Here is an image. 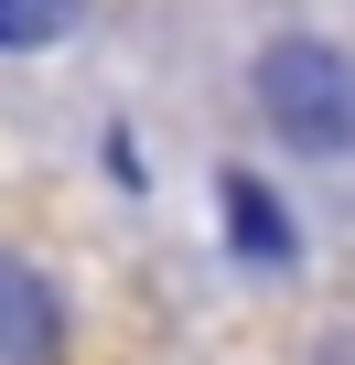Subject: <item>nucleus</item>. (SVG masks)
<instances>
[{
	"mask_svg": "<svg viewBox=\"0 0 355 365\" xmlns=\"http://www.w3.org/2000/svg\"><path fill=\"white\" fill-rule=\"evenodd\" d=\"M259 86H269V108H280L291 140H355V76H344V54L291 43V54H269Z\"/></svg>",
	"mask_w": 355,
	"mask_h": 365,
	"instance_id": "nucleus-1",
	"label": "nucleus"
},
{
	"mask_svg": "<svg viewBox=\"0 0 355 365\" xmlns=\"http://www.w3.org/2000/svg\"><path fill=\"white\" fill-rule=\"evenodd\" d=\"M0 344H11V354H44V344H54L44 290H33V279H11V269H0Z\"/></svg>",
	"mask_w": 355,
	"mask_h": 365,
	"instance_id": "nucleus-2",
	"label": "nucleus"
},
{
	"mask_svg": "<svg viewBox=\"0 0 355 365\" xmlns=\"http://www.w3.org/2000/svg\"><path fill=\"white\" fill-rule=\"evenodd\" d=\"M76 22V0H0V54H33Z\"/></svg>",
	"mask_w": 355,
	"mask_h": 365,
	"instance_id": "nucleus-3",
	"label": "nucleus"
},
{
	"mask_svg": "<svg viewBox=\"0 0 355 365\" xmlns=\"http://www.w3.org/2000/svg\"><path fill=\"white\" fill-rule=\"evenodd\" d=\"M226 205H237V226H248V247H280V215H269V194H259V182H237Z\"/></svg>",
	"mask_w": 355,
	"mask_h": 365,
	"instance_id": "nucleus-4",
	"label": "nucleus"
}]
</instances>
